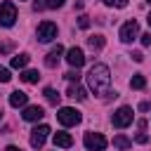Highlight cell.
I'll return each instance as SVG.
<instances>
[{
  "label": "cell",
  "mask_w": 151,
  "mask_h": 151,
  "mask_svg": "<svg viewBox=\"0 0 151 151\" xmlns=\"http://www.w3.org/2000/svg\"><path fill=\"white\" fill-rule=\"evenodd\" d=\"M87 83H90V90L94 94H109V85H111V71L109 66L104 64H94L87 73Z\"/></svg>",
  "instance_id": "1"
},
{
  "label": "cell",
  "mask_w": 151,
  "mask_h": 151,
  "mask_svg": "<svg viewBox=\"0 0 151 151\" xmlns=\"http://www.w3.org/2000/svg\"><path fill=\"white\" fill-rule=\"evenodd\" d=\"M14 21H17V7H14V2L12 0H2L0 2V26L9 28V26H14Z\"/></svg>",
  "instance_id": "2"
},
{
  "label": "cell",
  "mask_w": 151,
  "mask_h": 151,
  "mask_svg": "<svg viewBox=\"0 0 151 151\" xmlns=\"http://www.w3.org/2000/svg\"><path fill=\"white\" fill-rule=\"evenodd\" d=\"M83 142H85V146H87V151H104L106 149V137L101 134V132H85V137H83Z\"/></svg>",
  "instance_id": "3"
},
{
  "label": "cell",
  "mask_w": 151,
  "mask_h": 151,
  "mask_svg": "<svg viewBox=\"0 0 151 151\" xmlns=\"http://www.w3.org/2000/svg\"><path fill=\"white\" fill-rule=\"evenodd\" d=\"M80 118H83L80 111H76V109H71V106H64V109L57 111V120H59L61 125H78Z\"/></svg>",
  "instance_id": "4"
},
{
  "label": "cell",
  "mask_w": 151,
  "mask_h": 151,
  "mask_svg": "<svg viewBox=\"0 0 151 151\" xmlns=\"http://www.w3.org/2000/svg\"><path fill=\"white\" fill-rule=\"evenodd\" d=\"M57 38V24L54 21H42L38 26V40L40 42H50Z\"/></svg>",
  "instance_id": "5"
},
{
  "label": "cell",
  "mask_w": 151,
  "mask_h": 151,
  "mask_svg": "<svg viewBox=\"0 0 151 151\" xmlns=\"http://www.w3.org/2000/svg\"><path fill=\"white\" fill-rule=\"evenodd\" d=\"M132 113H134V111H132L130 106H120V109L113 113V125H116V127H127V125L132 123V118H134Z\"/></svg>",
  "instance_id": "6"
},
{
  "label": "cell",
  "mask_w": 151,
  "mask_h": 151,
  "mask_svg": "<svg viewBox=\"0 0 151 151\" xmlns=\"http://www.w3.org/2000/svg\"><path fill=\"white\" fill-rule=\"evenodd\" d=\"M137 35H139V24H137L134 19H132V21H125L123 28H120V40H123V42H132Z\"/></svg>",
  "instance_id": "7"
},
{
  "label": "cell",
  "mask_w": 151,
  "mask_h": 151,
  "mask_svg": "<svg viewBox=\"0 0 151 151\" xmlns=\"http://www.w3.org/2000/svg\"><path fill=\"white\" fill-rule=\"evenodd\" d=\"M47 134H50V127H47V125H38V127H33V130H31V146H33V149H40V146L45 144Z\"/></svg>",
  "instance_id": "8"
},
{
  "label": "cell",
  "mask_w": 151,
  "mask_h": 151,
  "mask_svg": "<svg viewBox=\"0 0 151 151\" xmlns=\"http://www.w3.org/2000/svg\"><path fill=\"white\" fill-rule=\"evenodd\" d=\"M66 61H68L73 68H80V66L85 64V54H83V50H80V47H71V50L66 52Z\"/></svg>",
  "instance_id": "9"
},
{
  "label": "cell",
  "mask_w": 151,
  "mask_h": 151,
  "mask_svg": "<svg viewBox=\"0 0 151 151\" xmlns=\"http://www.w3.org/2000/svg\"><path fill=\"white\" fill-rule=\"evenodd\" d=\"M61 54H64V47H61V45H57V47H52V50L47 52V57H45V66H47V68H54V66L59 64V59H61Z\"/></svg>",
  "instance_id": "10"
},
{
  "label": "cell",
  "mask_w": 151,
  "mask_h": 151,
  "mask_svg": "<svg viewBox=\"0 0 151 151\" xmlns=\"http://www.w3.org/2000/svg\"><path fill=\"white\" fill-rule=\"evenodd\" d=\"M21 116H24V120H28V123H35V120H40V118L45 116V111H42V106H26Z\"/></svg>",
  "instance_id": "11"
},
{
  "label": "cell",
  "mask_w": 151,
  "mask_h": 151,
  "mask_svg": "<svg viewBox=\"0 0 151 151\" xmlns=\"http://www.w3.org/2000/svg\"><path fill=\"white\" fill-rule=\"evenodd\" d=\"M26 101H28L26 92H19V90H14V92L9 94V104H12L14 109H19V106H26Z\"/></svg>",
  "instance_id": "12"
},
{
  "label": "cell",
  "mask_w": 151,
  "mask_h": 151,
  "mask_svg": "<svg viewBox=\"0 0 151 151\" xmlns=\"http://www.w3.org/2000/svg\"><path fill=\"white\" fill-rule=\"evenodd\" d=\"M73 144V137L68 132H57L54 134V146H61V149H68Z\"/></svg>",
  "instance_id": "13"
},
{
  "label": "cell",
  "mask_w": 151,
  "mask_h": 151,
  "mask_svg": "<svg viewBox=\"0 0 151 151\" xmlns=\"http://www.w3.org/2000/svg\"><path fill=\"white\" fill-rule=\"evenodd\" d=\"M66 94H68L71 99H78V101H85V97H87L85 90H83L78 83H76V85H68V92H66Z\"/></svg>",
  "instance_id": "14"
},
{
  "label": "cell",
  "mask_w": 151,
  "mask_h": 151,
  "mask_svg": "<svg viewBox=\"0 0 151 151\" xmlns=\"http://www.w3.org/2000/svg\"><path fill=\"white\" fill-rule=\"evenodd\" d=\"M42 94H45V99H47L52 106H57V104H59V97H61V94H59L54 87H45V92H42Z\"/></svg>",
  "instance_id": "15"
},
{
  "label": "cell",
  "mask_w": 151,
  "mask_h": 151,
  "mask_svg": "<svg viewBox=\"0 0 151 151\" xmlns=\"http://www.w3.org/2000/svg\"><path fill=\"white\" fill-rule=\"evenodd\" d=\"M130 87H134V90H144V87H146V78H144L142 73H134L132 80H130Z\"/></svg>",
  "instance_id": "16"
},
{
  "label": "cell",
  "mask_w": 151,
  "mask_h": 151,
  "mask_svg": "<svg viewBox=\"0 0 151 151\" xmlns=\"http://www.w3.org/2000/svg\"><path fill=\"white\" fill-rule=\"evenodd\" d=\"M113 146H116V149H120V151H125V149H130V146H132V142H130L127 137L118 134V137H113Z\"/></svg>",
  "instance_id": "17"
},
{
  "label": "cell",
  "mask_w": 151,
  "mask_h": 151,
  "mask_svg": "<svg viewBox=\"0 0 151 151\" xmlns=\"http://www.w3.org/2000/svg\"><path fill=\"white\" fill-rule=\"evenodd\" d=\"M104 42H106V40H104V35H90V38H87V45H90L92 50H101V47H104Z\"/></svg>",
  "instance_id": "18"
},
{
  "label": "cell",
  "mask_w": 151,
  "mask_h": 151,
  "mask_svg": "<svg viewBox=\"0 0 151 151\" xmlns=\"http://www.w3.org/2000/svg\"><path fill=\"white\" fill-rule=\"evenodd\" d=\"M28 64V54H17L12 57V68H24Z\"/></svg>",
  "instance_id": "19"
},
{
  "label": "cell",
  "mask_w": 151,
  "mask_h": 151,
  "mask_svg": "<svg viewBox=\"0 0 151 151\" xmlns=\"http://www.w3.org/2000/svg\"><path fill=\"white\" fill-rule=\"evenodd\" d=\"M19 78H21L24 83H38V80H40V73H38V71H24Z\"/></svg>",
  "instance_id": "20"
},
{
  "label": "cell",
  "mask_w": 151,
  "mask_h": 151,
  "mask_svg": "<svg viewBox=\"0 0 151 151\" xmlns=\"http://www.w3.org/2000/svg\"><path fill=\"white\" fill-rule=\"evenodd\" d=\"M109 7H118V9H123V7H127V0H104Z\"/></svg>",
  "instance_id": "21"
},
{
  "label": "cell",
  "mask_w": 151,
  "mask_h": 151,
  "mask_svg": "<svg viewBox=\"0 0 151 151\" xmlns=\"http://www.w3.org/2000/svg\"><path fill=\"white\" fill-rule=\"evenodd\" d=\"M61 5H64V0H45V9H57Z\"/></svg>",
  "instance_id": "22"
},
{
  "label": "cell",
  "mask_w": 151,
  "mask_h": 151,
  "mask_svg": "<svg viewBox=\"0 0 151 151\" xmlns=\"http://www.w3.org/2000/svg\"><path fill=\"white\" fill-rule=\"evenodd\" d=\"M9 78H12L9 71H7L5 66H0V83H9Z\"/></svg>",
  "instance_id": "23"
},
{
  "label": "cell",
  "mask_w": 151,
  "mask_h": 151,
  "mask_svg": "<svg viewBox=\"0 0 151 151\" xmlns=\"http://www.w3.org/2000/svg\"><path fill=\"white\" fill-rule=\"evenodd\" d=\"M78 26H80V28H87V26H90V17H85V14L78 17Z\"/></svg>",
  "instance_id": "24"
},
{
  "label": "cell",
  "mask_w": 151,
  "mask_h": 151,
  "mask_svg": "<svg viewBox=\"0 0 151 151\" xmlns=\"http://www.w3.org/2000/svg\"><path fill=\"white\" fill-rule=\"evenodd\" d=\"M64 78H66V80H76V83H78V78H80V76H78V68H76V71H68V73H64Z\"/></svg>",
  "instance_id": "25"
},
{
  "label": "cell",
  "mask_w": 151,
  "mask_h": 151,
  "mask_svg": "<svg viewBox=\"0 0 151 151\" xmlns=\"http://www.w3.org/2000/svg\"><path fill=\"white\" fill-rule=\"evenodd\" d=\"M12 47H14V42H2V45H0V52H2V54H7Z\"/></svg>",
  "instance_id": "26"
},
{
  "label": "cell",
  "mask_w": 151,
  "mask_h": 151,
  "mask_svg": "<svg viewBox=\"0 0 151 151\" xmlns=\"http://www.w3.org/2000/svg\"><path fill=\"white\" fill-rule=\"evenodd\" d=\"M139 38H142V45H144V47L151 45V33H144V35H139Z\"/></svg>",
  "instance_id": "27"
},
{
  "label": "cell",
  "mask_w": 151,
  "mask_h": 151,
  "mask_svg": "<svg viewBox=\"0 0 151 151\" xmlns=\"http://www.w3.org/2000/svg\"><path fill=\"white\" fill-rule=\"evenodd\" d=\"M134 142H139V144H146V142H149V137H146L144 132H139V134L134 137Z\"/></svg>",
  "instance_id": "28"
},
{
  "label": "cell",
  "mask_w": 151,
  "mask_h": 151,
  "mask_svg": "<svg viewBox=\"0 0 151 151\" xmlns=\"http://www.w3.org/2000/svg\"><path fill=\"white\" fill-rule=\"evenodd\" d=\"M132 59H134V61H142L144 54H142V52H132Z\"/></svg>",
  "instance_id": "29"
},
{
  "label": "cell",
  "mask_w": 151,
  "mask_h": 151,
  "mask_svg": "<svg viewBox=\"0 0 151 151\" xmlns=\"http://www.w3.org/2000/svg\"><path fill=\"white\" fill-rule=\"evenodd\" d=\"M5 151H21V149H19V146H7Z\"/></svg>",
  "instance_id": "30"
},
{
  "label": "cell",
  "mask_w": 151,
  "mask_h": 151,
  "mask_svg": "<svg viewBox=\"0 0 151 151\" xmlns=\"http://www.w3.org/2000/svg\"><path fill=\"white\" fill-rule=\"evenodd\" d=\"M146 21H149V26H151V14H149V17H146Z\"/></svg>",
  "instance_id": "31"
},
{
  "label": "cell",
  "mask_w": 151,
  "mask_h": 151,
  "mask_svg": "<svg viewBox=\"0 0 151 151\" xmlns=\"http://www.w3.org/2000/svg\"><path fill=\"white\" fill-rule=\"evenodd\" d=\"M0 118H2V111H0Z\"/></svg>",
  "instance_id": "32"
},
{
  "label": "cell",
  "mask_w": 151,
  "mask_h": 151,
  "mask_svg": "<svg viewBox=\"0 0 151 151\" xmlns=\"http://www.w3.org/2000/svg\"><path fill=\"white\" fill-rule=\"evenodd\" d=\"M146 2H149V5H151V0H146Z\"/></svg>",
  "instance_id": "33"
}]
</instances>
